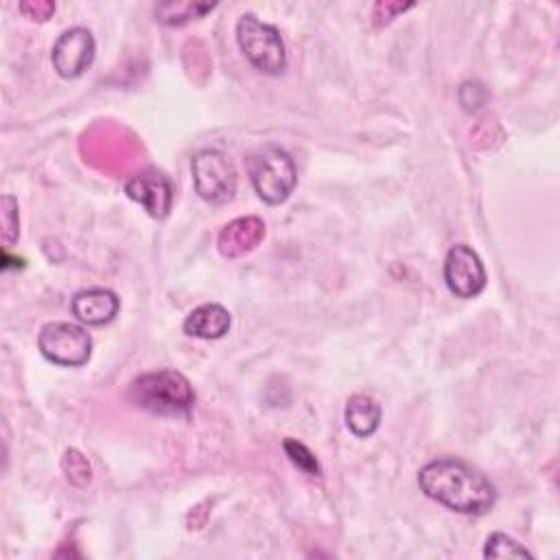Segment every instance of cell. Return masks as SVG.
<instances>
[{"label":"cell","mask_w":560,"mask_h":560,"mask_svg":"<svg viewBox=\"0 0 560 560\" xmlns=\"http://www.w3.org/2000/svg\"><path fill=\"white\" fill-rule=\"evenodd\" d=\"M420 490L457 514L479 516L492 510L497 501V490L492 481L457 457H442L424 464L418 472Z\"/></svg>","instance_id":"cell-1"},{"label":"cell","mask_w":560,"mask_h":560,"mask_svg":"<svg viewBox=\"0 0 560 560\" xmlns=\"http://www.w3.org/2000/svg\"><path fill=\"white\" fill-rule=\"evenodd\" d=\"M127 396L136 407L168 418H186L195 405L192 385L177 370H155L136 376Z\"/></svg>","instance_id":"cell-2"},{"label":"cell","mask_w":560,"mask_h":560,"mask_svg":"<svg viewBox=\"0 0 560 560\" xmlns=\"http://www.w3.org/2000/svg\"><path fill=\"white\" fill-rule=\"evenodd\" d=\"M245 168L256 195L269 206L284 203L298 184L295 162L278 144H260L249 151Z\"/></svg>","instance_id":"cell-3"},{"label":"cell","mask_w":560,"mask_h":560,"mask_svg":"<svg viewBox=\"0 0 560 560\" xmlns=\"http://www.w3.org/2000/svg\"><path fill=\"white\" fill-rule=\"evenodd\" d=\"M236 42L247 61L262 74H280L287 68V48L276 26L243 13L236 22Z\"/></svg>","instance_id":"cell-4"},{"label":"cell","mask_w":560,"mask_h":560,"mask_svg":"<svg viewBox=\"0 0 560 560\" xmlns=\"http://www.w3.org/2000/svg\"><path fill=\"white\" fill-rule=\"evenodd\" d=\"M195 192L208 203H228L238 186L234 162L219 149H201L190 160Z\"/></svg>","instance_id":"cell-5"},{"label":"cell","mask_w":560,"mask_h":560,"mask_svg":"<svg viewBox=\"0 0 560 560\" xmlns=\"http://www.w3.org/2000/svg\"><path fill=\"white\" fill-rule=\"evenodd\" d=\"M37 348L55 365L81 368L92 354V337L79 324L46 322L39 328Z\"/></svg>","instance_id":"cell-6"},{"label":"cell","mask_w":560,"mask_h":560,"mask_svg":"<svg viewBox=\"0 0 560 560\" xmlns=\"http://www.w3.org/2000/svg\"><path fill=\"white\" fill-rule=\"evenodd\" d=\"M486 267L470 245L457 243L448 249L444 258V282L453 295L462 300L477 298L486 289Z\"/></svg>","instance_id":"cell-7"},{"label":"cell","mask_w":560,"mask_h":560,"mask_svg":"<svg viewBox=\"0 0 560 560\" xmlns=\"http://www.w3.org/2000/svg\"><path fill=\"white\" fill-rule=\"evenodd\" d=\"M96 42L92 33L83 26L66 28L52 44L50 61L59 77L77 79L81 77L94 61Z\"/></svg>","instance_id":"cell-8"},{"label":"cell","mask_w":560,"mask_h":560,"mask_svg":"<svg viewBox=\"0 0 560 560\" xmlns=\"http://www.w3.org/2000/svg\"><path fill=\"white\" fill-rule=\"evenodd\" d=\"M125 192L131 201L142 206L147 214H151L153 219H164L173 208V184L162 171L155 168H147L131 175L125 184Z\"/></svg>","instance_id":"cell-9"},{"label":"cell","mask_w":560,"mask_h":560,"mask_svg":"<svg viewBox=\"0 0 560 560\" xmlns=\"http://www.w3.org/2000/svg\"><path fill=\"white\" fill-rule=\"evenodd\" d=\"M265 223L258 217H238L223 225L217 236V249L223 258H238L256 249L265 238Z\"/></svg>","instance_id":"cell-10"},{"label":"cell","mask_w":560,"mask_h":560,"mask_svg":"<svg viewBox=\"0 0 560 560\" xmlns=\"http://www.w3.org/2000/svg\"><path fill=\"white\" fill-rule=\"evenodd\" d=\"M120 308V300L112 289L92 287L74 293L70 302L72 315L85 326H103L109 324Z\"/></svg>","instance_id":"cell-11"},{"label":"cell","mask_w":560,"mask_h":560,"mask_svg":"<svg viewBox=\"0 0 560 560\" xmlns=\"http://www.w3.org/2000/svg\"><path fill=\"white\" fill-rule=\"evenodd\" d=\"M230 311L219 302H206L192 308L184 319V332L197 339H221L230 330Z\"/></svg>","instance_id":"cell-12"},{"label":"cell","mask_w":560,"mask_h":560,"mask_svg":"<svg viewBox=\"0 0 560 560\" xmlns=\"http://www.w3.org/2000/svg\"><path fill=\"white\" fill-rule=\"evenodd\" d=\"M381 416H383L381 405L365 394L350 396L343 409L346 424L357 438H370L378 429Z\"/></svg>","instance_id":"cell-13"},{"label":"cell","mask_w":560,"mask_h":560,"mask_svg":"<svg viewBox=\"0 0 560 560\" xmlns=\"http://www.w3.org/2000/svg\"><path fill=\"white\" fill-rule=\"evenodd\" d=\"M212 9H214V2H164L155 7V15L162 24L179 26L195 18H201Z\"/></svg>","instance_id":"cell-14"},{"label":"cell","mask_w":560,"mask_h":560,"mask_svg":"<svg viewBox=\"0 0 560 560\" xmlns=\"http://www.w3.org/2000/svg\"><path fill=\"white\" fill-rule=\"evenodd\" d=\"M483 558H534L521 542L503 532H492L483 547Z\"/></svg>","instance_id":"cell-15"},{"label":"cell","mask_w":560,"mask_h":560,"mask_svg":"<svg viewBox=\"0 0 560 560\" xmlns=\"http://www.w3.org/2000/svg\"><path fill=\"white\" fill-rule=\"evenodd\" d=\"M61 468H63V472H66V479H68L72 486H77V488L85 486V483L92 479V466H90L88 457H85L81 451H77V448H68V451L63 453V457H61Z\"/></svg>","instance_id":"cell-16"},{"label":"cell","mask_w":560,"mask_h":560,"mask_svg":"<svg viewBox=\"0 0 560 560\" xmlns=\"http://www.w3.org/2000/svg\"><path fill=\"white\" fill-rule=\"evenodd\" d=\"M0 221H2V243L7 247L18 243L20 236V217H18V201L13 195H2L0 201Z\"/></svg>","instance_id":"cell-17"},{"label":"cell","mask_w":560,"mask_h":560,"mask_svg":"<svg viewBox=\"0 0 560 560\" xmlns=\"http://www.w3.org/2000/svg\"><path fill=\"white\" fill-rule=\"evenodd\" d=\"M282 448H284L287 457H289L300 470H304L306 475H315V477L322 475L319 462H317V457L308 451L306 444H302V442H298V440H293V438H287V440L282 442Z\"/></svg>","instance_id":"cell-18"},{"label":"cell","mask_w":560,"mask_h":560,"mask_svg":"<svg viewBox=\"0 0 560 560\" xmlns=\"http://www.w3.org/2000/svg\"><path fill=\"white\" fill-rule=\"evenodd\" d=\"M459 103L466 112H475L479 109L486 101H488V90L483 88V83L479 81H464L459 85Z\"/></svg>","instance_id":"cell-19"},{"label":"cell","mask_w":560,"mask_h":560,"mask_svg":"<svg viewBox=\"0 0 560 560\" xmlns=\"http://www.w3.org/2000/svg\"><path fill=\"white\" fill-rule=\"evenodd\" d=\"M411 7H413V2H405V4L402 2H376L372 18H374V22L383 24V22H389L392 18H396L398 13H402Z\"/></svg>","instance_id":"cell-20"},{"label":"cell","mask_w":560,"mask_h":560,"mask_svg":"<svg viewBox=\"0 0 560 560\" xmlns=\"http://www.w3.org/2000/svg\"><path fill=\"white\" fill-rule=\"evenodd\" d=\"M20 11L31 18V20H37V22H46L50 18V13L55 11V4L52 2H22L20 4Z\"/></svg>","instance_id":"cell-21"}]
</instances>
